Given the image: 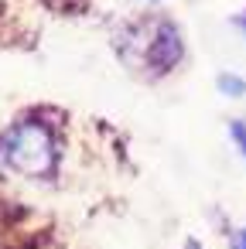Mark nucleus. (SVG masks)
<instances>
[{"instance_id":"nucleus-2","label":"nucleus","mask_w":246,"mask_h":249,"mask_svg":"<svg viewBox=\"0 0 246 249\" xmlns=\"http://www.w3.org/2000/svg\"><path fill=\"white\" fill-rule=\"evenodd\" d=\"M185 55V45H181V31L171 24V21H157L154 31L147 35V48H144V62L154 75H164L171 72Z\"/></svg>"},{"instance_id":"nucleus-1","label":"nucleus","mask_w":246,"mask_h":249,"mask_svg":"<svg viewBox=\"0 0 246 249\" xmlns=\"http://www.w3.org/2000/svg\"><path fill=\"white\" fill-rule=\"evenodd\" d=\"M55 164H58V147H55V133L45 123L28 120L0 133V171L4 174L41 181L55 171Z\"/></svg>"},{"instance_id":"nucleus-5","label":"nucleus","mask_w":246,"mask_h":249,"mask_svg":"<svg viewBox=\"0 0 246 249\" xmlns=\"http://www.w3.org/2000/svg\"><path fill=\"white\" fill-rule=\"evenodd\" d=\"M185 249H202V246H198L195 239H188V242H185Z\"/></svg>"},{"instance_id":"nucleus-4","label":"nucleus","mask_w":246,"mask_h":249,"mask_svg":"<svg viewBox=\"0 0 246 249\" xmlns=\"http://www.w3.org/2000/svg\"><path fill=\"white\" fill-rule=\"evenodd\" d=\"M229 140H232V147L243 154V160H246V123L243 120H232L229 123Z\"/></svg>"},{"instance_id":"nucleus-3","label":"nucleus","mask_w":246,"mask_h":249,"mask_svg":"<svg viewBox=\"0 0 246 249\" xmlns=\"http://www.w3.org/2000/svg\"><path fill=\"white\" fill-rule=\"evenodd\" d=\"M215 89H219L222 96H232V99H239V96H246V79H243V75H236V72H219V79H215Z\"/></svg>"},{"instance_id":"nucleus-7","label":"nucleus","mask_w":246,"mask_h":249,"mask_svg":"<svg viewBox=\"0 0 246 249\" xmlns=\"http://www.w3.org/2000/svg\"><path fill=\"white\" fill-rule=\"evenodd\" d=\"M52 4H55V0H52Z\"/></svg>"},{"instance_id":"nucleus-6","label":"nucleus","mask_w":246,"mask_h":249,"mask_svg":"<svg viewBox=\"0 0 246 249\" xmlns=\"http://www.w3.org/2000/svg\"><path fill=\"white\" fill-rule=\"evenodd\" d=\"M239 249H246V232H239Z\"/></svg>"}]
</instances>
